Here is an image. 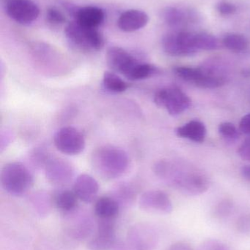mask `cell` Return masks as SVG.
<instances>
[{"mask_svg": "<svg viewBox=\"0 0 250 250\" xmlns=\"http://www.w3.org/2000/svg\"><path fill=\"white\" fill-rule=\"evenodd\" d=\"M79 198L76 196L73 191L66 190L60 191L55 197L56 207L59 209L64 211H71L76 208Z\"/></svg>", "mask_w": 250, "mask_h": 250, "instance_id": "603a6c76", "label": "cell"}, {"mask_svg": "<svg viewBox=\"0 0 250 250\" xmlns=\"http://www.w3.org/2000/svg\"><path fill=\"white\" fill-rule=\"evenodd\" d=\"M65 35L71 46L85 52L100 51L105 43L104 36L98 29L85 27L74 21L65 28Z\"/></svg>", "mask_w": 250, "mask_h": 250, "instance_id": "277c9868", "label": "cell"}, {"mask_svg": "<svg viewBox=\"0 0 250 250\" xmlns=\"http://www.w3.org/2000/svg\"><path fill=\"white\" fill-rule=\"evenodd\" d=\"M241 173H242V175L245 179L250 182V166H245L242 167Z\"/></svg>", "mask_w": 250, "mask_h": 250, "instance_id": "d590c367", "label": "cell"}, {"mask_svg": "<svg viewBox=\"0 0 250 250\" xmlns=\"http://www.w3.org/2000/svg\"><path fill=\"white\" fill-rule=\"evenodd\" d=\"M74 21L81 26L90 29H98L105 19V13L102 9L95 6L77 7L73 13Z\"/></svg>", "mask_w": 250, "mask_h": 250, "instance_id": "5bb4252c", "label": "cell"}, {"mask_svg": "<svg viewBox=\"0 0 250 250\" xmlns=\"http://www.w3.org/2000/svg\"><path fill=\"white\" fill-rule=\"evenodd\" d=\"M167 250H194L189 244L183 242H178L173 244Z\"/></svg>", "mask_w": 250, "mask_h": 250, "instance_id": "e575fe53", "label": "cell"}, {"mask_svg": "<svg viewBox=\"0 0 250 250\" xmlns=\"http://www.w3.org/2000/svg\"><path fill=\"white\" fill-rule=\"evenodd\" d=\"M73 191L79 200L86 204H91L98 195L99 185L92 176L81 174L75 180Z\"/></svg>", "mask_w": 250, "mask_h": 250, "instance_id": "9a60e30c", "label": "cell"}, {"mask_svg": "<svg viewBox=\"0 0 250 250\" xmlns=\"http://www.w3.org/2000/svg\"><path fill=\"white\" fill-rule=\"evenodd\" d=\"M239 129L243 133L250 135V114L242 117L239 123Z\"/></svg>", "mask_w": 250, "mask_h": 250, "instance_id": "836d02e7", "label": "cell"}, {"mask_svg": "<svg viewBox=\"0 0 250 250\" xmlns=\"http://www.w3.org/2000/svg\"><path fill=\"white\" fill-rule=\"evenodd\" d=\"M163 50L172 57H188L198 52L193 44V34L175 31L166 34L161 41Z\"/></svg>", "mask_w": 250, "mask_h": 250, "instance_id": "8992f818", "label": "cell"}, {"mask_svg": "<svg viewBox=\"0 0 250 250\" xmlns=\"http://www.w3.org/2000/svg\"><path fill=\"white\" fill-rule=\"evenodd\" d=\"M0 182L7 193L22 196L32 188L34 179L29 169L22 163H10L3 167Z\"/></svg>", "mask_w": 250, "mask_h": 250, "instance_id": "3957f363", "label": "cell"}, {"mask_svg": "<svg viewBox=\"0 0 250 250\" xmlns=\"http://www.w3.org/2000/svg\"><path fill=\"white\" fill-rule=\"evenodd\" d=\"M161 19L164 23L179 31L191 22L195 21L197 16L190 10H184L176 7H167L161 11Z\"/></svg>", "mask_w": 250, "mask_h": 250, "instance_id": "e0dca14e", "label": "cell"}, {"mask_svg": "<svg viewBox=\"0 0 250 250\" xmlns=\"http://www.w3.org/2000/svg\"><path fill=\"white\" fill-rule=\"evenodd\" d=\"M175 74L188 82L195 83L204 73V69L201 67H191L186 66H178L173 68Z\"/></svg>", "mask_w": 250, "mask_h": 250, "instance_id": "484cf974", "label": "cell"}, {"mask_svg": "<svg viewBox=\"0 0 250 250\" xmlns=\"http://www.w3.org/2000/svg\"><path fill=\"white\" fill-rule=\"evenodd\" d=\"M159 70L155 66L146 63L138 62L126 78L130 81L142 80L157 74Z\"/></svg>", "mask_w": 250, "mask_h": 250, "instance_id": "cb8c5ba5", "label": "cell"}, {"mask_svg": "<svg viewBox=\"0 0 250 250\" xmlns=\"http://www.w3.org/2000/svg\"><path fill=\"white\" fill-rule=\"evenodd\" d=\"M116 241L114 224L110 220H100L96 233L88 243L91 250L112 249Z\"/></svg>", "mask_w": 250, "mask_h": 250, "instance_id": "4fadbf2b", "label": "cell"}, {"mask_svg": "<svg viewBox=\"0 0 250 250\" xmlns=\"http://www.w3.org/2000/svg\"><path fill=\"white\" fill-rule=\"evenodd\" d=\"M236 226L239 233L244 234L250 233V214L241 216L236 221Z\"/></svg>", "mask_w": 250, "mask_h": 250, "instance_id": "4dcf8cb0", "label": "cell"}, {"mask_svg": "<svg viewBox=\"0 0 250 250\" xmlns=\"http://www.w3.org/2000/svg\"><path fill=\"white\" fill-rule=\"evenodd\" d=\"M149 21V17L145 12L132 9L123 12L117 20V26L123 32H132L145 27Z\"/></svg>", "mask_w": 250, "mask_h": 250, "instance_id": "2e32d148", "label": "cell"}, {"mask_svg": "<svg viewBox=\"0 0 250 250\" xmlns=\"http://www.w3.org/2000/svg\"><path fill=\"white\" fill-rule=\"evenodd\" d=\"M103 86L107 92L118 94L126 92L129 84L113 72H105L103 76Z\"/></svg>", "mask_w": 250, "mask_h": 250, "instance_id": "ffe728a7", "label": "cell"}, {"mask_svg": "<svg viewBox=\"0 0 250 250\" xmlns=\"http://www.w3.org/2000/svg\"><path fill=\"white\" fill-rule=\"evenodd\" d=\"M178 136L196 143H203L206 136L205 125L198 120H192L176 129Z\"/></svg>", "mask_w": 250, "mask_h": 250, "instance_id": "ac0fdd59", "label": "cell"}, {"mask_svg": "<svg viewBox=\"0 0 250 250\" xmlns=\"http://www.w3.org/2000/svg\"><path fill=\"white\" fill-rule=\"evenodd\" d=\"M154 103L157 106L165 108L171 116L182 114L192 105L190 98L176 86L163 88L157 91L154 96Z\"/></svg>", "mask_w": 250, "mask_h": 250, "instance_id": "5b68a950", "label": "cell"}, {"mask_svg": "<svg viewBox=\"0 0 250 250\" xmlns=\"http://www.w3.org/2000/svg\"><path fill=\"white\" fill-rule=\"evenodd\" d=\"M56 148L63 154L76 155L85 148V137L80 131L73 126H64L59 129L54 136Z\"/></svg>", "mask_w": 250, "mask_h": 250, "instance_id": "52a82bcc", "label": "cell"}, {"mask_svg": "<svg viewBox=\"0 0 250 250\" xmlns=\"http://www.w3.org/2000/svg\"><path fill=\"white\" fill-rule=\"evenodd\" d=\"M204 73L194 84L201 89H216L226 83V79L220 75L212 73L211 70L204 68Z\"/></svg>", "mask_w": 250, "mask_h": 250, "instance_id": "44dd1931", "label": "cell"}, {"mask_svg": "<svg viewBox=\"0 0 250 250\" xmlns=\"http://www.w3.org/2000/svg\"><path fill=\"white\" fill-rule=\"evenodd\" d=\"M223 45L233 52H242L248 48V39L240 34H228L223 39Z\"/></svg>", "mask_w": 250, "mask_h": 250, "instance_id": "d4e9b609", "label": "cell"}, {"mask_svg": "<svg viewBox=\"0 0 250 250\" xmlns=\"http://www.w3.org/2000/svg\"><path fill=\"white\" fill-rule=\"evenodd\" d=\"M158 242L157 232L147 225L136 226L129 233V244L133 250H154Z\"/></svg>", "mask_w": 250, "mask_h": 250, "instance_id": "8fae6325", "label": "cell"}, {"mask_svg": "<svg viewBox=\"0 0 250 250\" xmlns=\"http://www.w3.org/2000/svg\"><path fill=\"white\" fill-rule=\"evenodd\" d=\"M198 250H230L226 245L216 239H207L204 241Z\"/></svg>", "mask_w": 250, "mask_h": 250, "instance_id": "f546056e", "label": "cell"}, {"mask_svg": "<svg viewBox=\"0 0 250 250\" xmlns=\"http://www.w3.org/2000/svg\"><path fill=\"white\" fill-rule=\"evenodd\" d=\"M139 207L144 211L159 214L173 211V203L167 194L161 190H149L141 195Z\"/></svg>", "mask_w": 250, "mask_h": 250, "instance_id": "9c48e42d", "label": "cell"}, {"mask_svg": "<svg viewBox=\"0 0 250 250\" xmlns=\"http://www.w3.org/2000/svg\"><path fill=\"white\" fill-rule=\"evenodd\" d=\"M233 210V204L230 200L225 199L220 201L214 207L212 214L215 218L223 220L231 214Z\"/></svg>", "mask_w": 250, "mask_h": 250, "instance_id": "4316f807", "label": "cell"}, {"mask_svg": "<svg viewBox=\"0 0 250 250\" xmlns=\"http://www.w3.org/2000/svg\"><path fill=\"white\" fill-rule=\"evenodd\" d=\"M106 61L113 71L120 73L125 77L139 62L130 53L117 46L111 47L107 50Z\"/></svg>", "mask_w": 250, "mask_h": 250, "instance_id": "30bf717a", "label": "cell"}, {"mask_svg": "<svg viewBox=\"0 0 250 250\" xmlns=\"http://www.w3.org/2000/svg\"><path fill=\"white\" fill-rule=\"evenodd\" d=\"M154 171L167 185L189 196L204 194L209 188L206 176L184 162L161 160L154 166Z\"/></svg>", "mask_w": 250, "mask_h": 250, "instance_id": "6da1fadb", "label": "cell"}, {"mask_svg": "<svg viewBox=\"0 0 250 250\" xmlns=\"http://www.w3.org/2000/svg\"><path fill=\"white\" fill-rule=\"evenodd\" d=\"M92 166L94 170L106 179H114L124 174L129 167V157L123 150L104 146L97 148L92 154Z\"/></svg>", "mask_w": 250, "mask_h": 250, "instance_id": "7a4b0ae2", "label": "cell"}, {"mask_svg": "<svg viewBox=\"0 0 250 250\" xmlns=\"http://www.w3.org/2000/svg\"><path fill=\"white\" fill-rule=\"evenodd\" d=\"M120 204L111 197H101L95 204V213L100 220H113L118 215Z\"/></svg>", "mask_w": 250, "mask_h": 250, "instance_id": "d6986e66", "label": "cell"}, {"mask_svg": "<svg viewBox=\"0 0 250 250\" xmlns=\"http://www.w3.org/2000/svg\"><path fill=\"white\" fill-rule=\"evenodd\" d=\"M47 22L51 26H60L66 23V16L58 9L50 7L45 13Z\"/></svg>", "mask_w": 250, "mask_h": 250, "instance_id": "83f0119b", "label": "cell"}, {"mask_svg": "<svg viewBox=\"0 0 250 250\" xmlns=\"http://www.w3.org/2000/svg\"><path fill=\"white\" fill-rule=\"evenodd\" d=\"M217 10L220 14L223 16H230L236 12V7L235 4L227 1H221L217 4Z\"/></svg>", "mask_w": 250, "mask_h": 250, "instance_id": "1f68e13d", "label": "cell"}, {"mask_svg": "<svg viewBox=\"0 0 250 250\" xmlns=\"http://www.w3.org/2000/svg\"><path fill=\"white\" fill-rule=\"evenodd\" d=\"M193 43L197 51H212L220 47L218 39L215 36L204 32L194 34Z\"/></svg>", "mask_w": 250, "mask_h": 250, "instance_id": "7402d4cb", "label": "cell"}, {"mask_svg": "<svg viewBox=\"0 0 250 250\" xmlns=\"http://www.w3.org/2000/svg\"><path fill=\"white\" fill-rule=\"evenodd\" d=\"M73 176V167L63 159H53L46 163L45 176L52 185L56 186L68 185Z\"/></svg>", "mask_w": 250, "mask_h": 250, "instance_id": "7c38bea8", "label": "cell"}, {"mask_svg": "<svg viewBox=\"0 0 250 250\" xmlns=\"http://www.w3.org/2000/svg\"><path fill=\"white\" fill-rule=\"evenodd\" d=\"M238 154L242 160L250 162V136L241 144L238 150Z\"/></svg>", "mask_w": 250, "mask_h": 250, "instance_id": "d6a6232c", "label": "cell"}, {"mask_svg": "<svg viewBox=\"0 0 250 250\" xmlns=\"http://www.w3.org/2000/svg\"><path fill=\"white\" fill-rule=\"evenodd\" d=\"M4 9L7 16L21 24H29L40 15L38 6L32 0H6Z\"/></svg>", "mask_w": 250, "mask_h": 250, "instance_id": "ba28073f", "label": "cell"}, {"mask_svg": "<svg viewBox=\"0 0 250 250\" xmlns=\"http://www.w3.org/2000/svg\"><path fill=\"white\" fill-rule=\"evenodd\" d=\"M219 132L225 139L235 141L239 138V130L234 125L230 123H223L219 126Z\"/></svg>", "mask_w": 250, "mask_h": 250, "instance_id": "f1b7e54d", "label": "cell"}]
</instances>
